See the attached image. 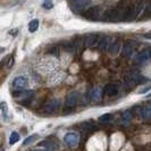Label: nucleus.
I'll return each mask as SVG.
<instances>
[{
	"label": "nucleus",
	"mask_w": 151,
	"mask_h": 151,
	"mask_svg": "<svg viewBox=\"0 0 151 151\" xmlns=\"http://www.w3.org/2000/svg\"><path fill=\"white\" fill-rule=\"evenodd\" d=\"M144 81L147 82L148 78H144L143 76H141L139 70H131L125 77V83H126V85H129V88L134 86L136 84L143 83Z\"/></svg>",
	"instance_id": "obj_1"
},
{
	"label": "nucleus",
	"mask_w": 151,
	"mask_h": 151,
	"mask_svg": "<svg viewBox=\"0 0 151 151\" xmlns=\"http://www.w3.org/2000/svg\"><path fill=\"white\" fill-rule=\"evenodd\" d=\"M91 1H92V0H72V2H70V8H72L73 12L80 13V12H82L85 8H88L90 6Z\"/></svg>",
	"instance_id": "obj_2"
},
{
	"label": "nucleus",
	"mask_w": 151,
	"mask_h": 151,
	"mask_svg": "<svg viewBox=\"0 0 151 151\" xmlns=\"http://www.w3.org/2000/svg\"><path fill=\"white\" fill-rule=\"evenodd\" d=\"M64 141H65V143L67 144L68 147L75 148L76 145L78 144L80 136H78V134L75 133V132H68L67 134L65 135V137H64Z\"/></svg>",
	"instance_id": "obj_3"
},
{
	"label": "nucleus",
	"mask_w": 151,
	"mask_h": 151,
	"mask_svg": "<svg viewBox=\"0 0 151 151\" xmlns=\"http://www.w3.org/2000/svg\"><path fill=\"white\" fill-rule=\"evenodd\" d=\"M101 14V7L99 6H93V7L88 8L84 12V17L88 19H97Z\"/></svg>",
	"instance_id": "obj_4"
},
{
	"label": "nucleus",
	"mask_w": 151,
	"mask_h": 151,
	"mask_svg": "<svg viewBox=\"0 0 151 151\" xmlns=\"http://www.w3.org/2000/svg\"><path fill=\"white\" fill-rule=\"evenodd\" d=\"M60 105H61V101L59 99H52V100H50V101L47 104V106H45V111L49 114L56 113V111H58V109L60 108Z\"/></svg>",
	"instance_id": "obj_5"
},
{
	"label": "nucleus",
	"mask_w": 151,
	"mask_h": 151,
	"mask_svg": "<svg viewBox=\"0 0 151 151\" xmlns=\"http://www.w3.org/2000/svg\"><path fill=\"white\" fill-rule=\"evenodd\" d=\"M77 101H78V93L76 91H73L70 92L67 96V99H66V107L67 108H75V106L77 105Z\"/></svg>",
	"instance_id": "obj_6"
},
{
	"label": "nucleus",
	"mask_w": 151,
	"mask_h": 151,
	"mask_svg": "<svg viewBox=\"0 0 151 151\" xmlns=\"http://www.w3.org/2000/svg\"><path fill=\"white\" fill-rule=\"evenodd\" d=\"M106 17H107V19H109V21H117V19H119L121 17H124V12H123L122 9L114 8V9L108 10Z\"/></svg>",
	"instance_id": "obj_7"
},
{
	"label": "nucleus",
	"mask_w": 151,
	"mask_h": 151,
	"mask_svg": "<svg viewBox=\"0 0 151 151\" xmlns=\"http://www.w3.org/2000/svg\"><path fill=\"white\" fill-rule=\"evenodd\" d=\"M150 57H151L150 50H148V49L142 50V51H140V52L135 56V63H137V64H143V63L149 60Z\"/></svg>",
	"instance_id": "obj_8"
},
{
	"label": "nucleus",
	"mask_w": 151,
	"mask_h": 151,
	"mask_svg": "<svg viewBox=\"0 0 151 151\" xmlns=\"http://www.w3.org/2000/svg\"><path fill=\"white\" fill-rule=\"evenodd\" d=\"M104 92H105V94H106L107 97H114V96L118 94V92H119V86L116 83H109L106 85Z\"/></svg>",
	"instance_id": "obj_9"
},
{
	"label": "nucleus",
	"mask_w": 151,
	"mask_h": 151,
	"mask_svg": "<svg viewBox=\"0 0 151 151\" xmlns=\"http://www.w3.org/2000/svg\"><path fill=\"white\" fill-rule=\"evenodd\" d=\"M29 84V80L25 76H17L15 80L13 81V86L15 89H24Z\"/></svg>",
	"instance_id": "obj_10"
},
{
	"label": "nucleus",
	"mask_w": 151,
	"mask_h": 151,
	"mask_svg": "<svg viewBox=\"0 0 151 151\" xmlns=\"http://www.w3.org/2000/svg\"><path fill=\"white\" fill-rule=\"evenodd\" d=\"M111 39L109 38V37H102V38L100 39V42H99V48L102 50V51H106L109 49V47L111 45Z\"/></svg>",
	"instance_id": "obj_11"
},
{
	"label": "nucleus",
	"mask_w": 151,
	"mask_h": 151,
	"mask_svg": "<svg viewBox=\"0 0 151 151\" xmlns=\"http://www.w3.org/2000/svg\"><path fill=\"white\" fill-rule=\"evenodd\" d=\"M90 98L93 101H99L100 99L102 98V90H101V88H99V86L93 88L90 91Z\"/></svg>",
	"instance_id": "obj_12"
},
{
	"label": "nucleus",
	"mask_w": 151,
	"mask_h": 151,
	"mask_svg": "<svg viewBox=\"0 0 151 151\" xmlns=\"http://www.w3.org/2000/svg\"><path fill=\"white\" fill-rule=\"evenodd\" d=\"M108 50H109V52L111 53V55H117V53L119 52V50H121V41L119 40L113 41Z\"/></svg>",
	"instance_id": "obj_13"
},
{
	"label": "nucleus",
	"mask_w": 151,
	"mask_h": 151,
	"mask_svg": "<svg viewBox=\"0 0 151 151\" xmlns=\"http://www.w3.org/2000/svg\"><path fill=\"white\" fill-rule=\"evenodd\" d=\"M122 53L124 57H131L133 53H134V47L131 45V43H126L123 47V50H122Z\"/></svg>",
	"instance_id": "obj_14"
},
{
	"label": "nucleus",
	"mask_w": 151,
	"mask_h": 151,
	"mask_svg": "<svg viewBox=\"0 0 151 151\" xmlns=\"http://www.w3.org/2000/svg\"><path fill=\"white\" fill-rule=\"evenodd\" d=\"M141 117L143 121H151V107H144L141 110Z\"/></svg>",
	"instance_id": "obj_15"
},
{
	"label": "nucleus",
	"mask_w": 151,
	"mask_h": 151,
	"mask_svg": "<svg viewBox=\"0 0 151 151\" xmlns=\"http://www.w3.org/2000/svg\"><path fill=\"white\" fill-rule=\"evenodd\" d=\"M97 40H98L97 34H89V35L85 38V45H86V47H92V45L97 42Z\"/></svg>",
	"instance_id": "obj_16"
},
{
	"label": "nucleus",
	"mask_w": 151,
	"mask_h": 151,
	"mask_svg": "<svg viewBox=\"0 0 151 151\" xmlns=\"http://www.w3.org/2000/svg\"><path fill=\"white\" fill-rule=\"evenodd\" d=\"M114 118L113 114H104V115H101L100 117H99V122L100 123H109V122H111Z\"/></svg>",
	"instance_id": "obj_17"
},
{
	"label": "nucleus",
	"mask_w": 151,
	"mask_h": 151,
	"mask_svg": "<svg viewBox=\"0 0 151 151\" xmlns=\"http://www.w3.org/2000/svg\"><path fill=\"white\" fill-rule=\"evenodd\" d=\"M39 29V21L38 19H33V21H31L29 23V31H30L31 33H34V32H37Z\"/></svg>",
	"instance_id": "obj_18"
},
{
	"label": "nucleus",
	"mask_w": 151,
	"mask_h": 151,
	"mask_svg": "<svg viewBox=\"0 0 151 151\" xmlns=\"http://www.w3.org/2000/svg\"><path fill=\"white\" fill-rule=\"evenodd\" d=\"M18 141H19V134L17 132H12V134L9 135V144L13 145Z\"/></svg>",
	"instance_id": "obj_19"
},
{
	"label": "nucleus",
	"mask_w": 151,
	"mask_h": 151,
	"mask_svg": "<svg viewBox=\"0 0 151 151\" xmlns=\"http://www.w3.org/2000/svg\"><path fill=\"white\" fill-rule=\"evenodd\" d=\"M37 137H38L37 135H31V136H29V137H26V139L24 140V142H23V145H24V147L30 145L33 141H35V140H37Z\"/></svg>",
	"instance_id": "obj_20"
},
{
	"label": "nucleus",
	"mask_w": 151,
	"mask_h": 151,
	"mask_svg": "<svg viewBox=\"0 0 151 151\" xmlns=\"http://www.w3.org/2000/svg\"><path fill=\"white\" fill-rule=\"evenodd\" d=\"M0 109H1L2 118H4V119H6V117H7V105H6V102H1V105H0Z\"/></svg>",
	"instance_id": "obj_21"
},
{
	"label": "nucleus",
	"mask_w": 151,
	"mask_h": 151,
	"mask_svg": "<svg viewBox=\"0 0 151 151\" xmlns=\"http://www.w3.org/2000/svg\"><path fill=\"white\" fill-rule=\"evenodd\" d=\"M131 118H132V115H131V113L129 111H125V113L123 114V123L124 124H127L129 121H131Z\"/></svg>",
	"instance_id": "obj_22"
},
{
	"label": "nucleus",
	"mask_w": 151,
	"mask_h": 151,
	"mask_svg": "<svg viewBox=\"0 0 151 151\" xmlns=\"http://www.w3.org/2000/svg\"><path fill=\"white\" fill-rule=\"evenodd\" d=\"M149 90H151V85H148V86H145V88H143L142 90L139 91V93H140V94H142V93H145V92H148Z\"/></svg>",
	"instance_id": "obj_23"
},
{
	"label": "nucleus",
	"mask_w": 151,
	"mask_h": 151,
	"mask_svg": "<svg viewBox=\"0 0 151 151\" xmlns=\"http://www.w3.org/2000/svg\"><path fill=\"white\" fill-rule=\"evenodd\" d=\"M13 63H14V58L13 57H8V63H7L8 67H12L13 66Z\"/></svg>",
	"instance_id": "obj_24"
},
{
	"label": "nucleus",
	"mask_w": 151,
	"mask_h": 151,
	"mask_svg": "<svg viewBox=\"0 0 151 151\" xmlns=\"http://www.w3.org/2000/svg\"><path fill=\"white\" fill-rule=\"evenodd\" d=\"M43 7L47 8V9H50V8L52 7V5H51V2H48V1H45V4H43Z\"/></svg>",
	"instance_id": "obj_25"
},
{
	"label": "nucleus",
	"mask_w": 151,
	"mask_h": 151,
	"mask_svg": "<svg viewBox=\"0 0 151 151\" xmlns=\"http://www.w3.org/2000/svg\"><path fill=\"white\" fill-rule=\"evenodd\" d=\"M31 151H51L50 149L45 148V149H34V150H31Z\"/></svg>",
	"instance_id": "obj_26"
},
{
	"label": "nucleus",
	"mask_w": 151,
	"mask_h": 151,
	"mask_svg": "<svg viewBox=\"0 0 151 151\" xmlns=\"http://www.w3.org/2000/svg\"><path fill=\"white\" fill-rule=\"evenodd\" d=\"M144 38H147V39H151V34H145V35H144Z\"/></svg>",
	"instance_id": "obj_27"
},
{
	"label": "nucleus",
	"mask_w": 151,
	"mask_h": 151,
	"mask_svg": "<svg viewBox=\"0 0 151 151\" xmlns=\"http://www.w3.org/2000/svg\"><path fill=\"white\" fill-rule=\"evenodd\" d=\"M1 151H5V150H4V149H2V150H1Z\"/></svg>",
	"instance_id": "obj_28"
},
{
	"label": "nucleus",
	"mask_w": 151,
	"mask_h": 151,
	"mask_svg": "<svg viewBox=\"0 0 151 151\" xmlns=\"http://www.w3.org/2000/svg\"><path fill=\"white\" fill-rule=\"evenodd\" d=\"M45 1H48V0H45Z\"/></svg>",
	"instance_id": "obj_29"
}]
</instances>
